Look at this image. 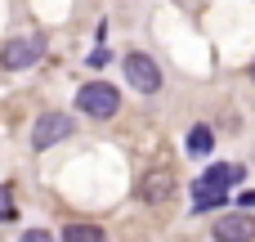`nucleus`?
I'll return each mask as SVG.
<instances>
[{
	"mask_svg": "<svg viewBox=\"0 0 255 242\" xmlns=\"http://www.w3.org/2000/svg\"><path fill=\"white\" fill-rule=\"evenodd\" d=\"M76 108H81L85 117L108 121V117H117V112H121V90H117V85H108V81H85V85L76 90Z\"/></svg>",
	"mask_w": 255,
	"mask_h": 242,
	"instance_id": "f257e3e1",
	"label": "nucleus"
},
{
	"mask_svg": "<svg viewBox=\"0 0 255 242\" xmlns=\"http://www.w3.org/2000/svg\"><path fill=\"white\" fill-rule=\"evenodd\" d=\"M72 135H76V121H72L67 112H40V117L31 121V148H36V153L54 148L58 139H72Z\"/></svg>",
	"mask_w": 255,
	"mask_h": 242,
	"instance_id": "f03ea898",
	"label": "nucleus"
},
{
	"mask_svg": "<svg viewBox=\"0 0 255 242\" xmlns=\"http://www.w3.org/2000/svg\"><path fill=\"white\" fill-rule=\"evenodd\" d=\"M40 54H45V36H13V40H4L0 63H4L9 72H27Z\"/></svg>",
	"mask_w": 255,
	"mask_h": 242,
	"instance_id": "7ed1b4c3",
	"label": "nucleus"
},
{
	"mask_svg": "<svg viewBox=\"0 0 255 242\" xmlns=\"http://www.w3.org/2000/svg\"><path fill=\"white\" fill-rule=\"evenodd\" d=\"M126 81L139 90V94H157L161 90V67H157V58H148V54H126Z\"/></svg>",
	"mask_w": 255,
	"mask_h": 242,
	"instance_id": "20e7f679",
	"label": "nucleus"
},
{
	"mask_svg": "<svg viewBox=\"0 0 255 242\" xmlns=\"http://www.w3.org/2000/svg\"><path fill=\"white\" fill-rule=\"evenodd\" d=\"M215 238L220 242H247V238H255V216H247V207L233 211V216H220V220H215Z\"/></svg>",
	"mask_w": 255,
	"mask_h": 242,
	"instance_id": "39448f33",
	"label": "nucleus"
},
{
	"mask_svg": "<svg viewBox=\"0 0 255 242\" xmlns=\"http://www.w3.org/2000/svg\"><path fill=\"white\" fill-rule=\"evenodd\" d=\"M139 198H143V202H166V198H175V175H170V171H148V175L139 180Z\"/></svg>",
	"mask_w": 255,
	"mask_h": 242,
	"instance_id": "423d86ee",
	"label": "nucleus"
},
{
	"mask_svg": "<svg viewBox=\"0 0 255 242\" xmlns=\"http://www.w3.org/2000/svg\"><path fill=\"white\" fill-rule=\"evenodd\" d=\"M242 180H247L242 166H211L197 184H202V189H233V184H242Z\"/></svg>",
	"mask_w": 255,
	"mask_h": 242,
	"instance_id": "0eeeda50",
	"label": "nucleus"
},
{
	"mask_svg": "<svg viewBox=\"0 0 255 242\" xmlns=\"http://www.w3.org/2000/svg\"><path fill=\"white\" fill-rule=\"evenodd\" d=\"M193 189H197L193 216H206V211H220V207H224V189H202V184H193Z\"/></svg>",
	"mask_w": 255,
	"mask_h": 242,
	"instance_id": "6e6552de",
	"label": "nucleus"
},
{
	"mask_svg": "<svg viewBox=\"0 0 255 242\" xmlns=\"http://www.w3.org/2000/svg\"><path fill=\"white\" fill-rule=\"evenodd\" d=\"M211 148H215V135H211V126H193V130H188V153H193V157H206Z\"/></svg>",
	"mask_w": 255,
	"mask_h": 242,
	"instance_id": "1a4fd4ad",
	"label": "nucleus"
},
{
	"mask_svg": "<svg viewBox=\"0 0 255 242\" xmlns=\"http://www.w3.org/2000/svg\"><path fill=\"white\" fill-rule=\"evenodd\" d=\"M63 238L67 242H103V229H99V225H67Z\"/></svg>",
	"mask_w": 255,
	"mask_h": 242,
	"instance_id": "9d476101",
	"label": "nucleus"
},
{
	"mask_svg": "<svg viewBox=\"0 0 255 242\" xmlns=\"http://www.w3.org/2000/svg\"><path fill=\"white\" fill-rule=\"evenodd\" d=\"M4 220H13V193H9V184H0V225Z\"/></svg>",
	"mask_w": 255,
	"mask_h": 242,
	"instance_id": "9b49d317",
	"label": "nucleus"
},
{
	"mask_svg": "<svg viewBox=\"0 0 255 242\" xmlns=\"http://www.w3.org/2000/svg\"><path fill=\"white\" fill-rule=\"evenodd\" d=\"M90 67H108V45H103V49H94V54H90Z\"/></svg>",
	"mask_w": 255,
	"mask_h": 242,
	"instance_id": "f8f14e48",
	"label": "nucleus"
},
{
	"mask_svg": "<svg viewBox=\"0 0 255 242\" xmlns=\"http://www.w3.org/2000/svg\"><path fill=\"white\" fill-rule=\"evenodd\" d=\"M238 202H242V207H255V193H242Z\"/></svg>",
	"mask_w": 255,
	"mask_h": 242,
	"instance_id": "ddd939ff",
	"label": "nucleus"
},
{
	"mask_svg": "<svg viewBox=\"0 0 255 242\" xmlns=\"http://www.w3.org/2000/svg\"><path fill=\"white\" fill-rule=\"evenodd\" d=\"M251 81H255V67H251Z\"/></svg>",
	"mask_w": 255,
	"mask_h": 242,
	"instance_id": "4468645a",
	"label": "nucleus"
}]
</instances>
